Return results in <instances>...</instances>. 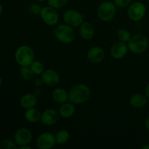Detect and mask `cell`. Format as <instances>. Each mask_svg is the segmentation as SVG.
I'll return each instance as SVG.
<instances>
[{
	"mask_svg": "<svg viewBox=\"0 0 149 149\" xmlns=\"http://www.w3.org/2000/svg\"><path fill=\"white\" fill-rule=\"evenodd\" d=\"M91 96V90L85 84L79 83L71 87L68 91V100L75 105L87 103Z\"/></svg>",
	"mask_w": 149,
	"mask_h": 149,
	"instance_id": "6da1fadb",
	"label": "cell"
},
{
	"mask_svg": "<svg viewBox=\"0 0 149 149\" xmlns=\"http://www.w3.org/2000/svg\"><path fill=\"white\" fill-rule=\"evenodd\" d=\"M14 57L20 66H30L34 61V51L29 45H23L16 49Z\"/></svg>",
	"mask_w": 149,
	"mask_h": 149,
	"instance_id": "7a4b0ae2",
	"label": "cell"
},
{
	"mask_svg": "<svg viewBox=\"0 0 149 149\" xmlns=\"http://www.w3.org/2000/svg\"><path fill=\"white\" fill-rule=\"evenodd\" d=\"M129 51L135 55L143 54L148 47L149 41L148 37L143 33H138L131 36L127 42Z\"/></svg>",
	"mask_w": 149,
	"mask_h": 149,
	"instance_id": "3957f363",
	"label": "cell"
},
{
	"mask_svg": "<svg viewBox=\"0 0 149 149\" xmlns=\"http://www.w3.org/2000/svg\"><path fill=\"white\" fill-rule=\"evenodd\" d=\"M53 33L55 39L63 44H70L75 40L76 32L74 28L65 23L58 25L54 29Z\"/></svg>",
	"mask_w": 149,
	"mask_h": 149,
	"instance_id": "277c9868",
	"label": "cell"
},
{
	"mask_svg": "<svg viewBox=\"0 0 149 149\" xmlns=\"http://www.w3.org/2000/svg\"><path fill=\"white\" fill-rule=\"evenodd\" d=\"M116 6L115 5L113 1L106 0V1H103L97 7V17L101 21H111L116 15Z\"/></svg>",
	"mask_w": 149,
	"mask_h": 149,
	"instance_id": "5b68a950",
	"label": "cell"
},
{
	"mask_svg": "<svg viewBox=\"0 0 149 149\" xmlns=\"http://www.w3.org/2000/svg\"><path fill=\"white\" fill-rule=\"evenodd\" d=\"M127 15L131 20L135 22L143 20L146 14V7L145 4L139 1L131 3L127 8Z\"/></svg>",
	"mask_w": 149,
	"mask_h": 149,
	"instance_id": "8992f818",
	"label": "cell"
},
{
	"mask_svg": "<svg viewBox=\"0 0 149 149\" xmlns=\"http://www.w3.org/2000/svg\"><path fill=\"white\" fill-rule=\"evenodd\" d=\"M39 15L44 23L49 26H55L59 21V15L57 10L49 5L42 7Z\"/></svg>",
	"mask_w": 149,
	"mask_h": 149,
	"instance_id": "52a82bcc",
	"label": "cell"
},
{
	"mask_svg": "<svg viewBox=\"0 0 149 149\" xmlns=\"http://www.w3.org/2000/svg\"><path fill=\"white\" fill-rule=\"evenodd\" d=\"M84 15L80 12L74 9H70L65 11L63 15L64 23L74 28L79 27L84 22Z\"/></svg>",
	"mask_w": 149,
	"mask_h": 149,
	"instance_id": "ba28073f",
	"label": "cell"
},
{
	"mask_svg": "<svg viewBox=\"0 0 149 149\" xmlns=\"http://www.w3.org/2000/svg\"><path fill=\"white\" fill-rule=\"evenodd\" d=\"M13 139L18 147L24 145H29L33 140V134L28 128L21 127L15 131Z\"/></svg>",
	"mask_w": 149,
	"mask_h": 149,
	"instance_id": "9c48e42d",
	"label": "cell"
},
{
	"mask_svg": "<svg viewBox=\"0 0 149 149\" xmlns=\"http://www.w3.org/2000/svg\"><path fill=\"white\" fill-rule=\"evenodd\" d=\"M56 143L55 135L49 132L41 133L36 141V147L39 149H51Z\"/></svg>",
	"mask_w": 149,
	"mask_h": 149,
	"instance_id": "30bf717a",
	"label": "cell"
},
{
	"mask_svg": "<svg viewBox=\"0 0 149 149\" xmlns=\"http://www.w3.org/2000/svg\"><path fill=\"white\" fill-rule=\"evenodd\" d=\"M128 49L127 44L122 41H117L113 44L111 48V55L113 59L120 60L125 58L127 54Z\"/></svg>",
	"mask_w": 149,
	"mask_h": 149,
	"instance_id": "8fae6325",
	"label": "cell"
},
{
	"mask_svg": "<svg viewBox=\"0 0 149 149\" xmlns=\"http://www.w3.org/2000/svg\"><path fill=\"white\" fill-rule=\"evenodd\" d=\"M42 81L45 85L48 87H55L60 82V76L56 71L53 69H46L41 75Z\"/></svg>",
	"mask_w": 149,
	"mask_h": 149,
	"instance_id": "7c38bea8",
	"label": "cell"
},
{
	"mask_svg": "<svg viewBox=\"0 0 149 149\" xmlns=\"http://www.w3.org/2000/svg\"><path fill=\"white\" fill-rule=\"evenodd\" d=\"M59 112L54 109H47L42 113L41 122L45 126H52L59 120Z\"/></svg>",
	"mask_w": 149,
	"mask_h": 149,
	"instance_id": "4fadbf2b",
	"label": "cell"
},
{
	"mask_svg": "<svg viewBox=\"0 0 149 149\" xmlns=\"http://www.w3.org/2000/svg\"><path fill=\"white\" fill-rule=\"evenodd\" d=\"M106 52L102 47L95 46L90 48L87 53V58L92 63H100L104 60Z\"/></svg>",
	"mask_w": 149,
	"mask_h": 149,
	"instance_id": "5bb4252c",
	"label": "cell"
},
{
	"mask_svg": "<svg viewBox=\"0 0 149 149\" xmlns=\"http://www.w3.org/2000/svg\"><path fill=\"white\" fill-rule=\"evenodd\" d=\"M79 33L84 40H90L95 35L94 26L90 22H83L79 26Z\"/></svg>",
	"mask_w": 149,
	"mask_h": 149,
	"instance_id": "9a60e30c",
	"label": "cell"
},
{
	"mask_svg": "<svg viewBox=\"0 0 149 149\" xmlns=\"http://www.w3.org/2000/svg\"><path fill=\"white\" fill-rule=\"evenodd\" d=\"M52 98L58 104H63L68 100V92L63 87H57L52 92Z\"/></svg>",
	"mask_w": 149,
	"mask_h": 149,
	"instance_id": "2e32d148",
	"label": "cell"
},
{
	"mask_svg": "<svg viewBox=\"0 0 149 149\" xmlns=\"http://www.w3.org/2000/svg\"><path fill=\"white\" fill-rule=\"evenodd\" d=\"M148 98L146 95L141 93H136L131 96L130 99V103L135 109H142L148 104Z\"/></svg>",
	"mask_w": 149,
	"mask_h": 149,
	"instance_id": "e0dca14e",
	"label": "cell"
},
{
	"mask_svg": "<svg viewBox=\"0 0 149 149\" xmlns=\"http://www.w3.org/2000/svg\"><path fill=\"white\" fill-rule=\"evenodd\" d=\"M37 104V97L32 93H26L20 99V105L25 109L35 107Z\"/></svg>",
	"mask_w": 149,
	"mask_h": 149,
	"instance_id": "ac0fdd59",
	"label": "cell"
},
{
	"mask_svg": "<svg viewBox=\"0 0 149 149\" xmlns=\"http://www.w3.org/2000/svg\"><path fill=\"white\" fill-rule=\"evenodd\" d=\"M75 104L71 103V102H66V103L61 104V107H60L59 109V111H58L60 116L64 118V119L71 118V116H74V114L75 113Z\"/></svg>",
	"mask_w": 149,
	"mask_h": 149,
	"instance_id": "d6986e66",
	"label": "cell"
},
{
	"mask_svg": "<svg viewBox=\"0 0 149 149\" xmlns=\"http://www.w3.org/2000/svg\"><path fill=\"white\" fill-rule=\"evenodd\" d=\"M42 112L36 108L33 107L26 109L24 112V118L30 123H36L41 120Z\"/></svg>",
	"mask_w": 149,
	"mask_h": 149,
	"instance_id": "ffe728a7",
	"label": "cell"
},
{
	"mask_svg": "<svg viewBox=\"0 0 149 149\" xmlns=\"http://www.w3.org/2000/svg\"><path fill=\"white\" fill-rule=\"evenodd\" d=\"M70 138V133L67 130H60L56 134H55V139L56 143L58 145H63L66 143Z\"/></svg>",
	"mask_w": 149,
	"mask_h": 149,
	"instance_id": "44dd1931",
	"label": "cell"
},
{
	"mask_svg": "<svg viewBox=\"0 0 149 149\" xmlns=\"http://www.w3.org/2000/svg\"><path fill=\"white\" fill-rule=\"evenodd\" d=\"M30 68L33 74L36 76H41L45 70L44 64L41 61H36V60L32 62V63L30 65Z\"/></svg>",
	"mask_w": 149,
	"mask_h": 149,
	"instance_id": "7402d4cb",
	"label": "cell"
},
{
	"mask_svg": "<svg viewBox=\"0 0 149 149\" xmlns=\"http://www.w3.org/2000/svg\"><path fill=\"white\" fill-rule=\"evenodd\" d=\"M116 36H117L118 39L119 41H122L123 42H126L127 43L129 40L131 38V33L129 30L126 29H120L118 30L117 33H116Z\"/></svg>",
	"mask_w": 149,
	"mask_h": 149,
	"instance_id": "603a6c76",
	"label": "cell"
},
{
	"mask_svg": "<svg viewBox=\"0 0 149 149\" xmlns=\"http://www.w3.org/2000/svg\"><path fill=\"white\" fill-rule=\"evenodd\" d=\"M20 74L22 78L26 81H29L33 77V73L32 72L30 66H20Z\"/></svg>",
	"mask_w": 149,
	"mask_h": 149,
	"instance_id": "cb8c5ba5",
	"label": "cell"
},
{
	"mask_svg": "<svg viewBox=\"0 0 149 149\" xmlns=\"http://www.w3.org/2000/svg\"><path fill=\"white\" fill-rule=\"evenodd\" d=\"M18 148L15 141L4 139L0 141V149H17Z\"/></svg>",
	"mask_w": 149,
	"mask_h": 149,
	"instance_id": "d4e9b609",
	"label": "cell"
},
{
	"mask_svg": "<svg viewBox=\"0 0 149 149\" xmlns=\"http://www.w3.org/2000/svg\"><path fill=\"white\" fill-rule=\"evenodd\" d=\"M69 0H47V4L56 10H60L68 4Z\"/></svg>",
	"mask_w": 149,
	"mask_h": 149,
	"instance_id": "484cf974",
	"label": "cell"
},
{
	"mask_svg": "<svg viewBox=\"0 0 149 149\" xmlns=\"http://www.w3.org/2000/svg\"><path fill=\"white\" fill-rule=\"evenodd\" d=\"M42 7L37 3H33L29 7V12L33 15H39Z\"/></svg>",
	"mask_w": 149,
	"mask_h": 149,
	"instance_id": "4316f807",
	"label": "cell"
},
{
	"mask_svg": "<svg viewBox=\"0 0 149 149\" xmlns=\"http://www.w3.org/2000/svg\"><path fill=\"white\" fill-rule=\"evenodd\" d=\"M132 2V0H113V3L116 7H120V8L128 7Z\"/></svg>",
	"mask_w": 149,
	"mask_h": 149,
	"instance_id": "83f0119b",
	"label": "cell"
},
{
	"mask_svg": "<svg viewBox=\"0 0 149 149\" xmlns=\"http://www.w3.org/2000/svg\"><path fill=\"white\" fill-rule=\"evenodd\" d=\"M34 84L36 86V87H42V86L44 84L43 81H42V78H41V77H40V78H36V79H35V81H34Z\"/></svg>",
	"mask_w": 149,
	"mask_h": 149,
	"instance_id": "f1b7e54d",
	"label": "cell"
},
{
	"mask_svg": "<svg viewBox=\"0 0 149 149\" xmlns=\"http://www.w3.org/2000/svg\"><path fill=\"white\" fill-rule=\"evenodd\" d=\"M145 95H146V97H148L149 100V82L146 84L145 88Z\"/></svg>",
	"mask_w": 149,
	"mask_h": 149,
	"instance_id": "f546056e",
	"label": "cell"
},
{
	"mask_svg": "<svg viewBox=\"0 0 149 149\" xmlns=\"http://www.w3.org/2000/svg\"><path fill=\"white\" fill-rule=\"evenodd\" d=\"M145 127L146 129L149 132V116H148L145 120Z\"/></svg>",
	"mask_w": 149,
	"mask_h": 149,
	"instance_id": "4dcf8cb0",
	"label": "cell"
},
{
	"mask_svg": "<svg viewBox=\"0 0 149 149\" xmlns=\"http://www.w3.org/2000/svg\"><path fill=\"white\" fill-rule=\"evenodd\" d=\"M19 149H31V147L29 145H24L22 146L18 147Z\"/></svg>",
	"mask_w": 149,
	"mask_h": 149,
	"instance_id": "1f68e13d",
	"label": "cell"
},
{
	"mask_svg": "<svg viewBox=\"0 0 149 149\" xmlns=\"http://www.w3.org/2000/svg\"><path fill=\"white\" fill-rule=\"evenodd\" d=\"M35 1L38 3H42L45 2V1H47V0H35Z\"/></svg>",
	"mask_w": 149,
	"mask_h": 149,
	"instance_id": "d6a6232c",
	"label": "cell"
},
{
	"mask_svg": "<svg viewBox=\"0 0 149 149\" xmlns=\"http://www.w3.org/2000/svg\"><path fill=\"white\" fill-rule=\"evenodd\" d=\"M142 149H149V144H146V145L143 146L142 147Z\"/></svg>",
	"mask_w": 149,
	"mask_h": 149,
	"instance_id": "836d02e7",
	"label": "cell"
},
{
	"mask_svg": "<svg viewBox=\"0 0 149 149\" xmlns=\"http://www.w3.org/2000/svg\"><path fill=\"white\" fill-rule=\"evenodd\" d=\"M2 12H3V6L1 5V4H0V15H1Z\"/></svg>",
	"mask_w": 149,
	"mask_h": 149,
	"instance_id": "e575fe53",
	"label": "cell"
},
{
	"mask_svg": "<svg viewBox=\"0 0 149 149\" xmlns=\"http://www.w3.org/2000/svg\"><path fill=\"white\" fill-rule=\"evenodd\" d=\"M1 84H2V78H1V76H0V87L1 86Z\"/></svg>",
	"mask_w": 149,
	"mask_h": 149,
	"instance_id": "d590c367",
	"label": "cell"
},
{
	"mask_svg": "<svg viewBox=\"0 0 149 149\" xmlns=\"http://www.w3.org/2000/svg\"><path fill=\"white\" fill-rule=\"evenodd\" d=\"M104 1H106V0H104Z\"/></svg>",
	"mask_w": 149,
	"mask_h": 149,
	"instance_id": "8d00e7d4",
	"label": "cell"
}]
</instances>
